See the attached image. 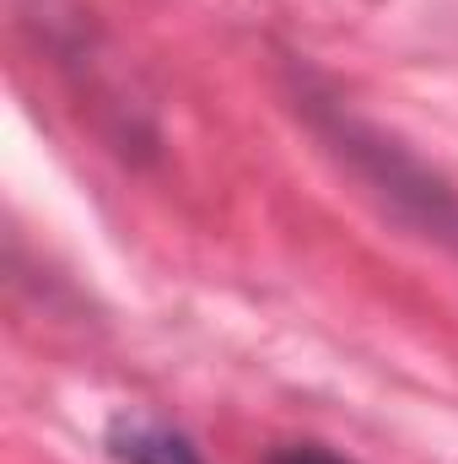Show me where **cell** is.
I'll return each mask as SVG.
<instances>
[{
    "mask_svg": "<svg viewBox=\"0 0 458 464\" xmlns=\"http://www.w3.org/2000/svg\"><path fill=\"white\" fill-rule=\"evenodd\" d=\"M286 92L297 119L319 135V146L340 162L345 173L415 237L453 248L458 254V189L432 168L421 162L415 146H405L399 135H388L383 124L361 119L340 92L302 60H286Z\"/></svg>",
    "mask_w": 458,
    "mask_h": 464,
    "instance_id": "cell-1",
    "label": "cell"
},
{
    "mask_svg": "<svg viewBox=\"0 0 458 464\" xmlns=\"http://www.w3.org/2000/svg\"><path fill=\"white\" fill-rule=\"evenodd\" d=\"M22 22L38 33L43 54L60 65V76L76 87L81 109L92 103L98 130L114 140L119 157H157V124L146 114V103L135 98V87L124 82V71L114 65L109 38L98 33L92 11H81L76 0H22Z\"/></svg>",
    "mask_w": 458,
    "mask_h": 464,
    "instance_id": "cell-2",
    "label": "cell"
},
{
    "mask_svg": "<svg viewBox=\"0 0 458 464\" xmlns=\"http://www.w3.org/2000/svg\"><path fill=\"white\" fill-rule=\"evenodd\" d=\"M103 449L114 464H205L200 443L184 427L151 411H114L103 427Z\"/></svg>",
    "mask_w": 458,
    "mask_h": 464,
    "instance_id": "cell-3",
    "label": "cell"
},
{
    "mask_svg": "<svg viewBox=\"0 0 458 464\" xmlns=\"http://www.w3.org/2000/svg\"><path fill=\"white\" fill-rule=\"evenodd\" d=\"M259 464H356V459H345V454H335V449L302 438V443H270Z\"/></svg>",
    "mask_w": 458,
    "mask_h": 464,
    "instance_id": "cell-4",
    "label": "cell"
}]
</instances>
